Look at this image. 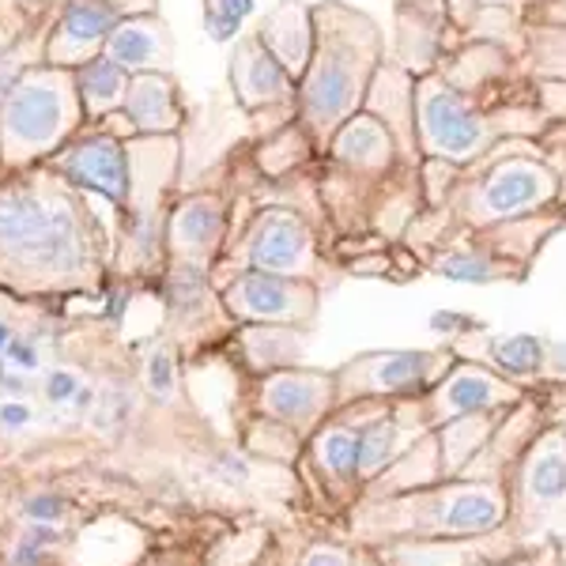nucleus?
I'll use <instances>...</instances> for the list:
<instances>
[{
    "instance_id": "obj_1",
    "label": "nucleus",
    "mask_w": 566,
    "mask_h": 566,
    "mask_svg": "<svg viewBox=\"0 0 566 566\" xmlns=\"http://www.w3.org/2000/svg\"><path fill=\"white\" fill-rule=\"evenodd\" d=\"M91 197L50 167L0 175V276L23 287H87L106 253H117Z\"/></svg>"
},
{
    "instance_id": "obj_2",
    "label": "nucleus",
    "mask_w": 566,
    "mask_h": 566,
    "mask_svg": "<svg viewBox=\"0 0 566 566\" xmlns=\"http://www.w3.org/2000/svg\"><path fill=\"white\" fill-rule=\"evenodd\" d=\"M378 72V27L344 4L314 8V57L298 80V125L314 144H328L333 133L359 109Z\"/></svg>"
},
{
    "instance_id": "obj_3",
    "label": "nucleus",
    "mask_w": 566,
    "mask_h": 566,
    "mask_svg": "<svg viewBox=\"0 0 566 566\" xmlns=\"http://www.w3.org/2000/svg\"><path fill=\"white\" fill-rule=\"evenodd\" d=\"M87 125L76 72L31 65L0 103V175L42 167Z\"/></svg>"
},
{
    "instance_id": "obj_4",
    "label": "nucleus",
    "mask_w": 566,
    "mask_h": 566,
    "mask_svg": "<svg viewBox=\"0 0 566 566\" xmlns=\"http://www.w3.org/2000/svg\"><path fill=\"white\" fill-rule=\"evenodd\" d=\"M416 129L419 144L434 159L450 163H469L480 151H488V144L495 140L499 125L491 117H483L472 98L464 91L450 87L446 80L427 76L416 87Z\"/></svg>"
},
{
    "instance_id": "obj_5",
    "label": "nucleus",
    "mask_w": 566,
    "mask_h": 566,
    "mask_svg": "<svg viewBox=\"0 0 566 566\" xmlns=\"http://www.w3.org/2000/svg\"><path fill=\"white\" fill-rule=\"evenodd\" d=\"M227 258L239 272H280V276H306L314 272V231L295 208H258L239 234V245H227Z\"/></svg>"
},
{
    "instance_id": "obj_6",
    "label": "nucleus",
    "mask_w": 566,
    "mask_h": 566,
    "mask_svg": "<svg viewBox=\"0 0 566 566\" xmlns=\"http://www.w3.org/2000/svg\"><path fill=\"white\" fill-rule=\"evenodd\" d=\"M42 167H50L53 175L72 181L84 193L103 197L106 205H114L122 212L125 197H129V140L109 136L95 125H84L72 140L61 148L53 159H45Z\"/></svg>"
},
{
    "instance_id": "obj_7",
    "label": "nucleus",
    "mask_w": 566,
    "mask_h": 566,
    "mask_svg": "<svg viewBox=\"0 0 566 566\" xmlns=\"http://www.w3.org/2000/svg\"><path fill=\"white\" fill-rule=\"evenodd\" d=\"M148 12H155V0H69L53 20L42 61L57 69L84 65V61L103 53L109 31L117 23Z\"/></svg>"
},
{
    "instance_id": "obj_8",
    "label": "nucleus",
    "mask_w": 566,
    "mask_h": 566,
    "mask_svg": "<svg viewBox=\"0 0 566 566\" xmlns=\"http://www.w3.org/2000/svg\"><path fill=\"white\" fill-rule=\"evenodd\" d=\"M223 306L231 317L253 325H303L314 317L317 287L306 276H280V272H239L223 287Z\"/></svg>"
},
{
    "instance_id": "obj_9",
    "label": "nucleus",
    "mask_w": 566,
    "mask_h": 566,
    "mask_svg": "<svg viewBox=\"0 0 566 566\" xmlns=\"http://www.w3.org/2000/svg\"><path fill=\"white\" fill-rule=\"evenodd\" d=\"M227 197L186 193L170 205L167 216V258L178 264L208 269L227 250Z\"/></svg>"
},
{
    "instance_id": "obj_10",
    "label": "nucleus",
    "mask_w": 566,
    "mask_h": 566,
    "mask_svg": "<svg viewBox=\"0 0 566 566\" xmlns=\"http://www.w3.org/2000/svg\"><path fill=\"white\" fill-rule=\"evenodd\" d=\"M231 87L234 98L245 114H258V109H276L295 103V76L264 50L258 34H239L231 50Z\"/></svg>"
},
{
    "instance_id": "obj_11",
    "label": "nucleus",
    "mask_w": 566,
    "mask_h": 566,
    "mask_svg": "<svg viewBox=\"0 0 566 566\" xmlns=\"http://www.w3.org/2000/svg\"><path fill=\"white\" fill-rule=\"evenodd\" d=\"M552 197V170H544L541 163L528 159H506L483 178L480 193L472 200V212H480V219H510L533 212V208H544Z\"/></svg>"
},
{
    "instance_id": "obj_12",
    "label": "nucleus",
    "mask_w": 566,
    "mask_h": 566,
    "mask_svg": "<svg viewBox=\"0 0 566 566\" xmlns=\"http://www.w3.org/2000/svg\"><path fill=\"white\" fill-rule=\"evenodd\" d=\"M103 57L122 65L129 76H140V72H170L175 69V34H170V27L163 23L159 12L129 15V20H122L109 31Z\"/></svg>"
},
{
    "instance_id": "obj_13",
    "label": "nucleus",
    "mask_w": 566,
    "mask_h": 566,
    "mask_svg": "<svg viewBox=\"0 0 566 566\" xmlns=\"http://www.w3.org/2000/svg\"><path fill=\"white\" fill-rule=\"evenodd\" d=\"M446 355L434 352H386L359 359L348 374H355V386L378 392V397H405V392L427 389L438 374L446 370Z\"/></svg>"
},
{
    "instance_id": "obj_14",
    "label": "nucleus",
    "mask_w": 566,
    "mask_h": 566,
    "mask_svg": "<svg viewBox=\"0 0 566 566\" xmlns=\"http://www.w3.org/2000/svg\"><path fill=\"white\" fill-rule=\"evenodd\" d=\"M122 109L140 136H178L181 122H186L178 84L170 72H140V76H133Z\"/></svg>"
},
{
    "instance_id": "obj_15",
    "label": "nucleus",
    "mask_w": 566,
    "mask_h": 566,
    "mask_svg": "<svg viewBox=\"0 0 566 566\" xmlns=\"http://www.w3.org/2000/svg\"><path fill=\"white\" fill-rule=\"evenodd\" d=\"M253 34H258L264 42V50H269L298 84L310 57H314V8L298 4V0H287L276 12L264 15Z\"/></svg>"
},
{
    "instance_id": "obj_16",
    "label": "nucleus",
    "mask_w": 566,
    "mask_h": 566,
    "mask_svg": "<svg viewBox=\"0 0 566 566\" xmlns=\"http://www.w3.org/2000/svg\"><path fill=\"white\" fill-rule=\"evenodd\" d=\"M328 155L355 175H381L392 163V133L374 114H352L328 140Z\"/></svg>"
},
{
    "instance_id": "obj_17",
    "label": "nucleus",
    "mask_w": 566,
    "mask_h": 566,
    "mask_svg": "<svg viewBox=\"0 0 566 566\" xmlns=\"http://www.w3.org/2000/svg\"><path fill=\"white\" fill-rule=\"evenodd\" d=\"M328 389H333V381L322 378V374L283 370L264 381L261 405L264 412H272L283 423H310L328 405Z\"/></svg>"
},
{
    "instance_id": "obj_18",
    "label": "nucleus",
    "mask_w": 566,
    "mask_h": 566,
    "mask_svg": "<svg viewBox=\"0 0 566 566\" xmlns=\"http://www.w3.org/2000/svg\"><path fill=\"white\" fill-rule=\"evenodd\" d=\"M76 72V91H80V103H84L87 125H98L103 117L117 114L125 106V95H129V72L122 65H114L109 57H91L84 65L72 69Z\"/></svg>"
},
{
    "instance_id": "obj_19",
    "label": "nucleus",
    "mask_w": 566,
    "mask_h": 566,
    "mask_svg": "<svg viewBox=\"0 0 566 566\" xmlns=\"http://www.w3.org/2000/svg\"><path fill=\"white\" fill-rule=\"evenodd\" d=\"M431 528L434 533H488V528L499 525L502 517V506H499V495L488 488H476V491H450L446 499H438L431 506Z\"/></svg>"
},
{
    "instance_id": "obj_20",
    "label": "nucleus",
    "mask_w": 566,
    "mask_h": 566,
    "mask_svg": "<svg viewBox=\"0 0 566 566\" xmlns=\"http://www.w3.org/2000/svg\"><path fill=\"white\" fill-rule=\"evenodd\" d=\"M510 392L514 389H510L506 381L491 378L488 370L464 367L434 392V408L442 416H476V412H488V408L502 405V400H510Z\"/></svg>"
},
{
    "instance_id": "obj_21",
    "label": "nucleus",
    "mask_w": 566,
    "mask_h": 566,
    "mask_svg": "<svg viewBox=\"0 0 566 566\" xmlns=\"http://www.w3.org/2000/svg\"><path fill=\"white\" fill-rule=\"evenodd\" d=\"M242 348L258 370L291 367L303 355V333H295L291 325H253L242 333Z\"/></svg>"
},
{
    "instance_id": "obj_22",
    "label": "nucleus",
    "mask_w": 566,
    "mask_h": 566,
    "mask_svg": "<svg viewBox=\"0 0 566 566\" xmlns=\"http://www.w3.org/2000/svg\"><path fill=\"white\" fill-rule=\"evenodd\" d=\"M525 488L533 502H559L566 499V446L544 442L536 458L528 461Z\"/></svg>"
},
{
    "instance_id": "obj_23",
    "label": "nucleus",
    "mask_w": 566,
    "mask_h": 566,
    "mask_svg": "<svg viewBox=\"0 0 566 566\" xmlns=\"http://www.w3.org/2000/svg\"><path fill=\"white\" fill-rule=\"evenodd\" d=\"M544 352L547 344L541 340V336H506V340L495 344V367L502 374H510V378H533V374L544 370Z\"/></svg>"
},
{
    "instance_id": "obj_24",
    "label": "nucleus",
    "mask_w": 566,
    "mask_h": 566,
    "mask_svg": "<svg viewBox=\"0 0 566 566\" xmlns=\"http://www.w3.org/2000/svg\"><path fill=\"white\" fill-rule=\"evenodd\" d=\"M400 442V427L397 419H374V423L359 427V472L370 476L397 453Z\"/></svg>"
},
{
    "instance_id": "obj_25",
    "label": "nucleus",
    "mask_w": 566,
    "mask_h": 566,
    "mask_svg": "<svg viewBox=\"0 0 566 566\" xmlns=\"http://www.w3.org/2000/svg\"><path fill=\"white\" fill-rule=\"evenodd\" d=\"M317 458L336 480H352L359 472V434L344 431V427H333L317 438Z\"/></svg>"
},
{
    "instance_id": "obj_26",
    "label": "nucleus",
    "mask_w": 566,
    "mask_h": 566,
    "mask_svg": "<svg viewBox=\"0 0 566 566\" xmlns=\"http://www.w3.org/2000/svg\"><path fill=\"white\" fill-rule=\"evenodd\" d=\"M258 0H205V31L216 42H231L239 39L245 15L253 12Z\"/></svg>"
},
{
    "instance_id": "obj_27",
    "label": "nucleus",
    "mask_w": 566,
    "mask_h": 566,
    "mask_svg": "<svg viewBox=\"0 0 566 566\" xmlns=\"http://www.w3.org/2000/svg\"><path fill=\"white\" fill-rule=\"evenodd\" d=\"M438 276L453 280V283H488L499 276V264L488 258V253L476 250H461V253H446L438 261Z\"/></svg>"
},
{
    "instance_id": "obj_28",
    "label": "nucleus",
    "mask_w": 566,
    "mask_h": 566,
    "mask_svg": "<svg viewBox=\"0 0 566 566\" xmlns=\"http://www.w3.org/2000/svg\"><path fill=\"white\" fill-rule=\"evenodd\" d=\"M144 381H148V389L159 400H167L170 392H175V386H178V355H175V348L159 344V348L148 355V367H144Z\"/></svg>"
},
{
    "instance_id": "obj_29",
    "label": "nucleus",
    "mask_w": 566,
    "mask_h": 566,
    "mask_svg": "<svg viewBox=\"0 0 566 566\" xmlns=\"http://www.w3.org/2000/svg\"><path fill=\"white\" fill-rule=\"evenodd\" d=\"M76 389H80V378L65 367L50 370V378H45V400H50V405H69V400L76 397Z\"/></svg>"
},
{
    "instance_id": "obj_30",
    "label": "nucleus",
    "mask_w": 566,
    "mask_h": 566,
    "mask_svg": "<svg viewBox=\"0 0 566 566\" xmlns=\"http://www.w3.org/2000/svg\"><path fill=\"white\" fill-rule=\"evenodd\" d=\"M23 517H31V522H61L65 517V502L57 495H31L23 502Z\"/></svg>"
},
{
    "instance_id": "obj_31",
    "label": "nucleus",
    "mask_w": 566,
    "mask_h": 566,
    "mask_svg": "<svg viewBox=\"0 0 566 566\" xmlns=\"http://www.w3.org/2000/svg\"><path fill=\"white\" fill-rule=\"evenodd\" d=\"M4 355H8V363H12L15 370H27V374H34V370L42 367L39 344H34L31 336H15V340H12V348H8Z\"/></svg>"
},
{
    "instance_id": "obj_32",
    "label": "nucleus",
    "mask_w": 566,
    "mask_h": 566,
    "mask_svg": "<svg viewBox=\"0 0 566 566\" xmlns=\"http://www.w3.org/2000/svg\"><path fill=\"white\" fill-rule=\"evenodd\" d=\"M0 423H4L8 431H20V427L31 423V408L20 405V400H12V405L0 408Z\"/></svg>"
},
{
    "instance_id": "obj_33",
    "label": "nucleus",
    "mask_w": 566,
    "mask_h": 566,
    "mask_svg": "<svg viewBox=\"0 0 566 566\" xmlns=\"http://www.w3.org/2000/svg\"><path fill=\"white\" fill-rule=\"evenodd\" d=\"M431 328H434V333H461V328H472V317L446 310V314H434L431 317Z\"/></svg>"
},
{
    "instance_id": "obj_34",
    "label": "nucleus",
    "mask_w": 566,
    "mask_h": 566,
    "mask_svg": "<svg viewBox=\"0 0 566 566\" xmlns=\"http://www.w3.org/2000/svg\"><path fill=\"white\" fill-rule=\"evenodd\" d=\"M42 536L39 533H34V536H27V541L20 544V547H15V566H34V563H39V555H42Z\"/></svg>"
},
{
    "instance_id": "obj_35",
    "label": "nucleus",
    "mask_w": 566,
    "mask_h": 566,
    "mask_svg": "<svg viewBox=\"0 0 566 566\" xmlns=\"http://www.w3.org/2000/svg\"><path fill=\"white\" fill-rule=\"evenodd\" d=\"M541 53H555V57H566V31H552L541 45ZM552 72H559V76H566V65H555Z\"/></svg>"
},
{
    "instance_id": "obj_36",
    "label": "nucleus",
    "mask_w": 566,
    "mask_h": 566,
    "mask_svg": "<svg viewBox=\"0 0 566 566\" xmlns=\"http://www.w3.org/2000/svg\"><path fill=\"white\" fill-rule=\"evenodd\" d=\"M306 566H348V559L340 552H333V547H314Z\"/></svg>"
},
{
    "instance_id": "obj_37",
    "label": "nucleus",
    "mask_w": 566,
    "mask_h": 566,
    "mask_svg": "<svg viewBox=\"0 0 566 566\" xmlns=\"http://www.w3.org/2000/svg\"><path fill=\"white\" fill-rule=\"evenodd\" d=\"M544 363H555V374H566V344H547Z\"/></svg>"
},
{
    "instance_id": "obj_38",
    "label": "nucleus",
    "mask_w": 566,
    "mask_h": 566,
    "mask_svg": "<svg viewBox=\"0 0 566 566\" xmlns=\"http://www.w3.org/2000/svg\"><path fill=\"white\" fill-rule=\"evenodd\" d=\"M12 340H15V328L8 317H0V355H4L8 348H12Z\"/></svg>"
},
{
    "instance_id": "obj_39",
    "label": "nucleus",
    "mask_w": 566,
    "mask_h": 566,
    "mask_svg": "<svg viewBox=\"0 0 566 566\" xmlns=\"http://www.w3.org/2000/svg\"><path fill=\"white\" fill-rule=\"evenodd\" d=\"M72 405H76L80 412H84V408H91V405H95V389L80 386V389H76V397H72Z\"/></svg>"
},
{
    "instance_id": "obj_40",
    "label": "nucleus",
    "mask_w": 566,
    "mask_h": 566,
    "mask_svg": "<svg viewBox=\"0 0 566 566\" xmlns=\"http://www.w3.org/2000/svg\"><path fill=\"white\" fill-rule=\"evenodd\" d=\"M8 367H12V363H8L4 355H0V386H4V381L12 378V374H8Z\"/></svg>"
},
{
    "instance_id": "obj_41",
    "label": "nucleus",
    "mask_w": 566,
    "mask_h": 566,
    "mask_svg": "<svg viewBox=\"0 0 566 566\" xmlns=\"http://www.w3.org/2000/svg\"><path fill=\"white\" fill-rule=\"evenodd\" d=\"M50 4H53V8H65V4H69V0H50Z\"/></svg>"
}]
</instances>
